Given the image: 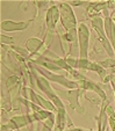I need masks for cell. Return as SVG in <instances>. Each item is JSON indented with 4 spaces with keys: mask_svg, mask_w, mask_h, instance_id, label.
<instances>
[{
    "mask_svg": "<svg viewBox=\"0 0 115 131\" xmlns=\"http://www.w3.org/2000/svg\"><path fill=\"white\" fill-rule=\"evenodd\" d=\"M109 123H110V125H112L113 131H115V114L110 109H109Z\"/></svg>",
    "mask_w": 115,
    "mask_h": 131,
    "instance_id": "3957f363",
    "label": "cell"
},
{
    "mask_svg": "<svg viewBox=\"0 0 115 131\" xmlns=\"http://www.w3.org/2000/svg\"><path fill=\"white\" fill-rule=\"evenodd\" d=\"M88 37V31L84 25L80 26V45H81V59H86L85 58V52H86V45L85 40Z\"/></svg>",
    "mask_w": 115,
    "mask_h": 131,
    "instance_id": "6da1fadb",
    "label": "cell"
},
{
    "mask_svg": "<svg viewBox=\"0 0 115 131\" xmlns=\"http://www.w3.org/2000/svg\"><path fill=\"white\" fill-rule=\"evenodd\" d=\"M100 131H103V126H101V125H100Z\"/></svg>",
    "mask_w": 115,
    "mask_h": 131,
    "instance_id": "277c9868",
    "label": "cell"
},
{
    "mask_svg": "<svg viewBox=\"0 0 115 131\" xmlns=\"http://www.w3.org/2000/svg\"><path fill=\"white\" fill-rule=\"evenodd\" d=\"M114 88H115V86H114Z\"/></svg>",
    "mask_w": 115,
    "mask_h": 131,
    "instance_id": "5b68a950",
    "label": "cell"
},
{
    "mask_svg": "<svg viewBox=\"0 0 115 131\" xmlns=\"http://www.w3.org/2000/svg\"><path fill=\"white\" fill-rule=\"evenodd\" d=\"M28 23H12V22H6V23H3L1 27L3 29H6V30H20V29H23V28L27 27Z\"/></svg>",
    "mask_w": 115,
    "mask_h": 131,
    "instance_id": "7a4b0ae2",
    "label": "cell"
}]
</instances>
